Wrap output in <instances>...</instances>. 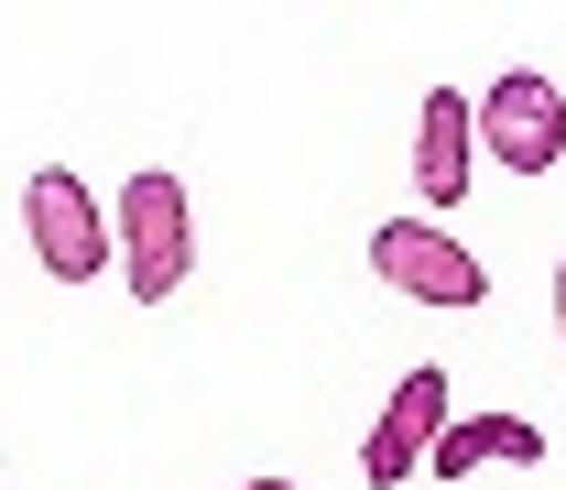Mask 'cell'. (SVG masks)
<instances>
[{
    "label": "cell",
    "mask_w": 566,
    "mask_h": 490,
    "mask_svg": "<svg viewBox=\"0 0 566 490\" xmlns=\"http://www.w3.org/2000/svg\"><path fill=\"white\" fill-rule=\"evenodd\" d=\"M109 229H120V262H132V305H164V294L186 283V262H197L186 186H175V175H132L120 208H109Z\"/></svg>",
    "instance_id": "obj_1"
},
{
    "label": "cell",
    "mask_w": 566,
    "mask_h": 490,
    "mask_svg": "<svg viewBox=\"0 0 566 490\" xmlns=\"http://www.w3.org/2000/svg\"><path fill=\"white\" fill-rule=\"evenodd\" d=\"M480 153H491L501 175H556L566 153V87L545 66H512L480 87Z\"/></svg>",
    "instance_id": "obj_2"
},
{
    "label": "cell",
    "mask_w": 566,
    "mask_h": 490,
    "mask_svg": "<svg viewBox=\"0 0 566 490\" xmlns=\"http://www.w3.org/2000/svg\"><path fill=\"white\" fill-rule=\"evenodd\" d=\"M22 229H33V251H44L55 283H98L109 262H120V229L98 218V197L76 186L66 164H44V175L22 186Z\"/></svg>",
    "instance_id": "obj_3"
},
{
    "label": "cell",
    "mask_w": 566,
    "mask_h": 490,
    "mask_svg": "<svg viewBox=\"0 0 566 490\" xmlns=\"http://www.w3.org/2000/svg\"><path fill=\"white\" fill-rule=\"evenodd\" d=\"M370 273L392 283V294H415V305H491L480 251L447 240L436 218H392V229H370Z\"/></svg>",
    "instance_id": "obj_4"
},
{
    "label": "cell",
    "mask_w": 566,
    "mask_h": 490,
    "mask_svg": "<svg viewBox=\"0 0 566 490\" xmlns=\"http://www.w3.org/2000/svg\"><path fill=\"white\" fill-rule=\"evenodd\" d=\"M436 436H447V371L424 359V371H403V393L381 404V425H370V447H359V480H370V490L415 480L424 458H436Z\"/></svg>",
    "instance_id": "obj_5"
},
{
    "label": "cell",
    "mask_w": 566,
    "mask_h": 490,
    "mask_svg": "<svg viewBox=\"0 0 566 490\" xmlns=\"http://www.w3.org/2000/svg\"><path fill=\"white\" fill-rule=\"evenodd\" d=\"M469 142H480V110H469L458 87H436V98H424V142H415L424 208H458V197H469Z\"/></svg>",
    "instance_id": "obj_6"
},
{
    "label": "cell",
    "mask_w": 566,
    "mask_h": 490,
    "mask_svg": "<svg viewBox=\"0 0 566 490\" xmlns=\"http://www.w3.org/2000/svg\"><path fill=\"white\" fill-rule=\"evenodd\" d=\"M480 458H512V469H534V458H545V436H534L523 415H469V425L447 415V436H436V458H424V469H436V480H469Z\"/></svg>",
    "instance_id": "obj_7"
},
{
    "label": "cell",
    "mask_w": 566,
    "mask_h": 490,
    "mask_svg": "<svg viewBox=\"0 0 566 490\" xmlns=\"http://www.w3.org/2000/svg\"><path fill=\"white\" fill-rule=\"evenodd\" d=\"M240 490H305V480H240Z\"/></svg>",
    "instance_id": "obj_8"
},
{
    "label": "cell",
    "mask_w": 566,
    "mask_h": 490,
    "mask_svg": "<svg viewBox=\"0 0 566 490\" xmlns=\"http://www.w3.org/2000/svg\"><path fill=\"white\" fill-rule=\"evenodd\" d=\"M556 327H566V262H556Z\"/></svg>",
    "instance_id": "obj_9"
}]
</instances>
